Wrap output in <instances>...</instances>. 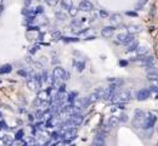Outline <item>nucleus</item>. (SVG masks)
Segmentation results:
<instances>
[{"mask_svg":"<svg viewBox=\"0 0 158 146\" xmlns=\"http://www.w3.org/2000/svg\"><path fill=\"white\" fill-rule=\"evenodd\" d=\"M131 97H132V95H131L130 90L124 89V90H119V91L115 93L113 100L117 101V102H120V103H125V102H129L131 100Z\"/></svg>","mask_w":158,"mask_h":146,"instance_id":"obj_1","label":"nucleus"},{"mask_svg":"<svg viewBox=\"0 0 158 146\" xmlns=\"http://www.w3.org/2000/svg\"><path fill=\"white\" fill-rule=\"evenodd\" d=\"M52 77H54L56 80H63V82H66V80L69 79L71 74H69V73L66 71L64 68L57 66V67H55L54 71H52Z\"/></svg>","mask_w":158,"mask_h":146,"instance_id":"obj_2","label":"nucleus"},{"mask_svg":"<svg viewBox=\"0 0 158 146\" xmlns=\"http://www.w3.org/2000/svg\"><path fill=\"white\" fill-rule=\"evenodd\" d=\"M145 118H146L145 112L141 111V110H136L135 113H134V119H132V127H134L135 129L142 128V124H144Z\"/></svg>","mask_w":158,"mask_h":146,"instance_id":"obj_3","label":"nucleus"},{"mask_svg":"<svg viewBox=\"0 0 158 146\" xmlns=\"http://www.w3.org/2000/svg\"><path fill=\"white\" fill-rule=\"evenodd\" d=\"M115 39H117V40H115V43L127 45V44H129L130 42H132V40H134V35L129 34L128 32H127V33H119V34H117Z\"/></svg>","mask_w":158,"mask_h":146,"instance_id":"obj_4","label":"nucleus"},{"mask_svg":"<svg viewBox=\"0 0 158 146\" xmlns=\"http://www.w3.org/2000/svg\"><path fill=\"white\" fill-rule=\"evenodd\" d=\"M156 120H157V117L154 115H148L145 120H144V124H142V129L144 130H148V129H152L156 124Z\"/></svg>","mask_w":158,"mask_h":146,"instance_id":"obj_5","label":"nucleus"},{"mask_svg":"<svg viewBox=\"0 0 158 146\" xmlns=\"http://www.w3.org/2000/svg\"><path fill=\"white\" fill-rule=\"evenodd\" d=\"M78 9L81 12H91L94 10V5L90 0H81L79 6H78Z\"/></svg>","mask_w":158,"mask_h":146,"instance_id":"obj_6","label":"nucleus"},{"mask_svg":"<svg viewBox=\"0 0 158 146\" xmlns=\"http://www.w3.org/2000/svg\"><path fill=\"white\" fill-rule=\"evenodd\" d=\"M149 96H151L149 89H140V90H137V93H136V100L137 101H145Z\"/></svg>","mask_w":158,"mask_h":146,"instance_id":"obj_7","label":"nucleus"},{"mask_svg":"<svg viewBox=\"0 0 158 146\" xmlns=\"http://www.w3.org/2000/svg\"><path fill=\"white\" fill-rule=\"evenodd\" d=\"M76 136H77V128H69L63 132L62 137L64 139V141H69V140H73Z\"/></svg>","mask_w":158,"mask_h":146,"instance_id":"obj_8","label":"nucleus"},{"mask_svg":"<svg viewBox=\"0 0 158 146\" xmlns=\"http://www.w3.org/2000/svg\"><path fill=\"white\" fill-rule=\"evenodd\" d=\"M114 32H115V28L113 26H106V27H103L101 29V35L103 38H106V39H110V38L113 37Z\"/></svg>","mask_w":158,"mask_h":146,"instance_id":"obj_9","label":"nucleus"},{"mask_svg":"<svg viewBox=\"0 0 158 146\" xmlns=\"http://www.w3.org/2000/svg\"><path fill=\"white\" fill-rule=\"evenodd\" d=\"M27 86H28L29 90H32V91H39L40 88H41V84H39L34 78H29L27 80Z\"/></svg>","mask_w":158,"mask_h":146,"instance_id":"obj_10","label":"nucleus"},{"mask_svg":"<svg viewBox=\"0 0 158 146\" xmlns=\"http://www.w3.org/2000/svg\"><path fill=\"white\" fill-rule=\"evenodd\" d=\"M127 30H128L129 34L135 35V34H139L142 32V27L139 26V24H129V26L127 27Z\"/></svg>","mask_w":158,"mask_h":146,"instance_id":"obj_11","label":"nucleus"},{"mask_svg":"<svg viewBox=\"0 0 158 146\" xmlns=\"http://www.w3.org/2000/svg\"><path fill=\"white\" fill-rule=\"evenodd\" d=\"M147 79L149 80V83L154 86H158V72H152L147 73Z\"/></svg>","mask_w":158,"mask_h":146,"instance_id":"obj_12","label":"nucleus"},{"mask_svg":"<svg viewBox=\"0 0 158 146\" xmlns=\"http://www.w3.org/2000/svg\"><path fill=\"white\" fill-rule=\"evenodd\" d=\"M37 99H39L40 101H49L50 100V94L47 91V89L46 90H39Z\"/></svg>","mask_w":158,"mask_h":146,"instance_id":"obj_13","label":"nucleus"},{"mask_svg":"<svg viewBox=\"0 0 158 146\" xmlns=\"http://www.w3.org/2000/svg\"><path fill=\"white\" fill-rule=\"evenodd\" d=\"M148 46H146V45H139V47L136 49V54H137V56L139 57H142V56H146L147 54H148Z\"/></svg>","mask_w":158,"mask_h":146,"instance_id":"obj_14","label":"nucleus"},{"mask_svg":"<svg viewBox=\"0 0 158 146\" xmlns=\"http://www.w3.org/2000/svg\"><path fill=\"white\" fill-rule=\"evenodd\" d=\"M60 4H61V7H62V9L66 10L67 12H68V11L72 9V7L74 6V5H73V0H61Z\"/></svg>","mask_w":158,"mask_h":146,"instance_id":"obj_15","label":"nucleus"},{"mask_svg":"<svg viewBox=\"0 0 158 146\" xmlns=\"http://www.w3.org/2000/svg\"><path fill=\"white\" fill-rule=\"evenodd\" d=\"M73 67L77 72H81L85 68V62L84 61H79V60H74L73 61Z\"/></svg>","mask_w":158,"mask_h":146,"instance_id":"obj_16","label":"nucleus"},{"mask_svg":"<svg viewBox=\"0 0 158 146\" xmlns=\"http://www.w3.org/2000/svg\"><path fill=\"white\" fill-rule=\"evenodd\" d=\"M110 21H111V23L112 24H119L120 22H122V15H119V13H112L111 16H110Z\"/></svg>","mask_w":158,"mask_h":146,"instance_id":"obj_17","label":"nucleus"},{"mask_svg":"<svg viewBox=\"0 0 158 146\" xmlns=\"http://www.w3.org/2000/svg\"><path fill=\"white\" fill-rule=\"evenodd\" d=\"M107 123H108V127H110V128H117L120 122H119V118H118V117L112 116V117H110V119H108V122H107Z\"/></svg>","mask_w":158,"mask_h":146,"instance_id":"obj_18","label":"nucleus"},{"mask_svg":"<svg viewBox=\"0 0 158 146\" xmlns=\"http://www.w3.org/2000/svg\"><path fill=\"white\" fill-rule=\"evenodd\" d=\"M59 119H57V117H51L49 118V120L46 122V127L47 128H54V127H59Z\"/></svg>","mask_w":158,"mask_h":146,"instance_id":"obj_19","label":"nucleus"},{"mask_svg":"<svg viewBox=\"0 0 158 146\" xmlns=\"http://www.w3.org/2000/svg\"><path fill=\"white\" fill-rule=\"evenodd\" d=\"M125 46H127V51H128V52H130V51H136V49L139 47V43L134 39L132 42H130V43L127 44Z\"/></svg>","mask_w":158,"mask_h":146,"instance_id":"obj_20","label":"nucleus"},{"mask_svg":"<svg viewBox=\"0 0 158 146\" xmlns=\"http://www.w3.org/2000/svg\"><path fill=\"white\" fill-rule=\"evenodd\" d=\"M55 17L57 18V21H66V18H67V15H66L64 12L62 11H56L55 12Z\"/></svg>","mask_w":158,"mask_h":146,"instance_id":"obj_21","label":"nucleus"},{"mask_svg":"<svg viewBox=\"0 0 158 146\" xmlns=\"http://www.w3.org/2000/svg\"><path fill=\"white\" fill-rule=\"evenodd\" d=\"M12 71L11 64H4L3 67H0V74H5V73H10Z\"/></svg>","mask_w":158,"mask_h":146,"instance_id":"obj_22","label":"nucleus"},{"mask_svg":"<svg viewBox=\"0 0 158 146\" xmlns=\"http://www.w3.org/2000/svg\"><path fill=\"white\" fill-rule=\"evenodd\" d=\"M105 91H106V88L100 86V88H97L96 90H95V94L97 95L98 99H103V96H105Z\"/></svg>","mask_w":158,"mask_h":146,"instance_id":"obj_23","label":"nucleus"},{"mask_svg":"<svg viewBox=\"0 0 158 146\" xmlns=\"http://www.w3.org/2000/svg\"><path fill=\"white\" fill-rule=\"evenodd\" d=\"M88 100H89V103H90V105H93V103H95L96 101H98L100 99H98L97 95H96V94H95V91H94L91 95H89V96H88Z\"/></svg>","mask_w":158,"mask_h":146,"instance_id":"obj_24","label":"nucleus"},{"mask_svg":"<svg viewBox=\"0 0 158 146\" xmlns=\"http://www.w3.org/2000/svg\"><path fill=\"white\" fill-rule=\"evenodd\" d=\"M3 141H4V144L6 146H10V145L13 144V139H12V137H10L9 135H4L3 136Z\"/></svg>","mask_w":158,"mask_h":146,"instance_id":"obj_25","label":"nucleus"},{"mask_svg":"<svg viewBox=\"0 0 158 146\" xmlns=\"http://www.w3.org/2000/svg\"><path fill=\"white\" fill-rule=\"evenodd\" d=\"M146 3H147V0H139V1L136 3V5H135V10L142 9V7L146 5Z\"/></svg>","mask_w":158,"mask_h":146,"instance_id":"obj_26","label":"nucleus"},{"mask_svg":"<svg viewBox=\"0 0 158 146\" xmlns=\"http://www.w3.org/2000/svg\"><path fill=\"white\" fill-rule=\"evenodd\" d=\"M60 1H61V0H45V4L47 6H50V7H54V6H56L57 4H59Z\"/></svg>","mask_w":158,"mask_h":146,"instance_id":"obj_27","label":"nucleus"},{"mask_svg":"<svg viewBox=\"0 0 158 146\" xmlns=\"http://www.w3.org/2000/svg\"><path fill=\"white\" fill-rule=\"evenodd\" d=\"M81 24H83V21H78V20H72V22H71V26L72 27H76L77 29L79 27H81Z\"/></svg>","mask_w":158,"mask_h":146,"instance_id":"obj_28","label":"nucleus"},{"mask_svg":"<svg viewBox=\"0 0 158 146\" xmlns=\"http://www.w3.org/2000/svg\"><path fill=\"white\" fill-rule=\"evenodd\" d=\"M118 118H119V122H122V123H127V122L129 120V118H128V115H127V113H120Z\"/></svg>","mask_w":158,"mask_h":146,"instance_id":"obj_29","label":"nucleus"},{"mask_svg":"<svg viewBox=\"0 0 158 146\" xmlns=\"http://www.w3.org/2000/svg\"><path fill=\"white\" fill-rule=\"evenodd\" d=\"M78 11H79V10L77 9V7H74V6H73L72 9L68 11V15L71 16V17H76V16L78 15Z\"/></svg>","mask_w":158,"mask_h":146,"instance_id":"obj_30","label":"nucleus"},{"mask_svg":"<svg viewBox=\"0 0 158 146\" xmlns=\"http://www.w3.org/2000/svg\"><path fill=\"white\" fill-rule=\"evenodd\" d=\"M98 13H100V16H101L102 18H107V17H110V16H111V15H110L108 12H107L106 10H100V12H98Z\"/></svg>","mask_w":158,"mask_h":146,"instance_id":"obj_31","label":"nucleus"},{"mask_svg":"<svg viewBox=\"0 0 158 146\" xmlns=\"http://www.w3.org/2000/svg\"><path fill=\"white\" fill-rule=\"evenodd\" d=\"M34 10H35V11H34V13H43V11H44L43 6H37Z\"/></svg>","mask_w":158,"mask_h":146,"instance_id":"obj_32","label":"nucleus"},{"mask_svg":"<svg viewBox=\"0 0 158 146\" xmlns=\"http://www.w3.org/2000/svg\"><path fill=\"white\" fill-rule=\"evenodd\" d=\"M66 39V42H78V39L76 38H64Z\"/></svg>","mask_w":158,"mask_h":146,"instance_id":"obj_33","label":"nucleus"},{"mask_svg":"<svg viewBox=\"0 0 158 146\" xmlns=\"http://www.w3.org/2000/svg\"><path fill=\"white\" fill-rule=\"evenodd\" d=\"M22 135H23V132H22V130H21V132H18L17 134H16V139H21Z\"/></svg>","mask_w":158,"mask_h":146,"instance_id":"obj_34","label":"nucleus"},{"mask_svg":"<svg viewBox=\"0 0 158 146\" xmlns=\"http://www.w3.org/2000/svg\"><path fill=\"white\" fill-rule=\"evenodd\" d=\"M127 15H128V16H134V17H135V16H137V13H136V12H130V11H129V12H127Z\"/></svg>","mask_w":158,"mask_h":146,"instance_id":"obj_35","label":"nucleus"},{"mask_svg":"<svg viewBox=\"0 0 158 146\" xmlns=\"http://www.w3.org/2000/svg\"><path fill=\"white\" fill-rule=\"evenodd\" d=\"M3 5V0H0V6H1Z\"/></svg>","mask_w":158,"mask_h":146,"instance_id":"obj_36","label":"nucleus"},{"mask_svg":"<svg viewBox=\"0 0 158 146\" xmlns=\"http://www.w3.org/2000/svg\"><path fill=\"white\" fill-rule=\"evenodd\" d=\"M156 130H157V132H158V125H157V128H156Z\"/></svg>","mask_w":158,"mask_h":146,"instance_id":"obj_37","label":"nucleus"},{"mask_svg":"<svg viewBox=\"0 0 158 146\" xmlns=\"http://www.w3.org/2000/svg\"><path fill=\"white\" fill-rule=\"evenodd\" d=\"M0 118H1V112H0Z\"/></svg>","mask_w":158,"mask_h":146,"instance_id":"obj_38","label":"nucleus"},{"mask_svg":"<svg viewBox=\"0 0 158 146\" xmlns=\"http://www.w3.org/2000/svg\"><path fill=\"white\" fill-rule=\"evenodd\" d=\"M0 13H1V10H0Z\"/></svg>","mask_w":158,"mask_h":146,"instance_id":"obj_39","label":"nucleus"},{"mask_svg":"<svg viewBox=\"0 0 158 146\" xmlns=\"http://www.w3.org/2000/svg\"><path fill=\"white\" fill-rule=\"evenodd\" d=\"M157 145H158V142H157Z\"/></svg>","mask_w":158,"mask_h":146,"instance_id":"obj_40","label":"nucleus"}]
</instances>
